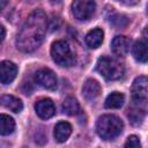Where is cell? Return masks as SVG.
<instances>
[{"label":"cell","mask_w":148,"mask_h":148,"mask_svg":"<svg viewBox=\"0 0 148 148\" xmlns=\"http://www.w3.org/2000/svg\"><path fill=\"white\" fill-rule=\"evenodd\" d=\"M0 30H1V42H3V39H5V36H6L5 27H3V25H1V27H0Z\"/></svg>","instance_id":"obj_23"},{"label":"cell","mask_w":148,"mask_h":148,"mask_svg":"<svg viewBox=\"0 0 148 148\" xmlns=\"http://www.w3.org/2000/svg\"><path fill=\"white\" fill-rule=\"evenodd\" d=\"M6 3H7V0H1V9H3V8H5Z\"/></svg>","instance_id":"obj_25"},{"label":"cell","mask_w":148,"mask_h":148,"mask_svg":"<svg viewBox=\"0 0 148 148\" xmlns=\"http://www.w3.org/2000/svg\"><path fill=\"white\" fill-rule=\"evenodd\" d=\"M1 105L5 106L6 109H9L10 111L18 113L23 110V103L21 99H18L17 97L13 96V95H2L1 96Z\"/></svg>","instance_id":"obj_14"},{"label":"cell","mask_w":148,"mask_h":148,"mask_svg":"<svg viewBox=\"0 0 148 148\" xmlns=\"http://www.w3.org/2000/svg\"><path fill=\"white\" fill-rule=\"evenodd\" d=\"M35 81L38 86L45 89L53 90L57 88V76L49 68H42L37 71L35 74Z\"/></svg>","instance_id":"obj_6"},{"label":"cell","mask_w":148,"mask_h":148,"mask_svg":"<svg viewBox=\"0 0 148 148\" xmlns=\"http://www.w3.org/2000/svg\"><path fill=\"white\" fill-rule=\"evenodd\" d=\"M101 94V86L99 83L94 79H88L82 87V96L86 101L92 102L95 101Z\"/></svg>","instance_id":"obj_11"},{"label":"cell","mask_w":148,"mask_h":148,"mask_svg":"<svg viewBox=\"0 0 148 148\" xmlns=\"http://www.w3.org/2000/svg\"><path fill=\"white\" fill-rule=\"evenodd\" d=\"M132 56L138 62H148V46L146 43L138 40L132 47Z\"/></svg>","instance_id":"obj_15"},{"label":"cell","mask_w":148,"mask_h":148,"mask_svg":"<svg viewBox=\"0 0 148 148\" xmlns=\"http://www.w3.org/2000/svg\"><path fill=\"white\" fill-rule=\"evenodd\" d=\"M15 130V121L12 117L7 114L0 116V133L1 135H9Z\"/></svg>","instance_id":"obj_18"},{"label":"cell","mask_w":148,"mask_h":148,"mask_svg":"<svg viewBox=\"0 0 148 148\" xmlns=\"http://www.w3.org/2000/svg\"><path fill=\"white\" fill-rule=\"evenodd\" d=\"M47 30V17L42 9L34 10L23 23L16 37V47L24 53L34 52L40 46Z\"/></svg>","instance_id":"obj_1"},{"label":"cell","mask_w":148,"mask_h":148,"mask_svg":"<svg viewBox=\"0 0 148 148\" xmlns=\"http://www.w3.org/2000/svg\"><path fill=\"white\" fill-rule=\"evenodd\" d=\"M131 40L126 36H116L111 42V50L118 57H124L130 51Z\"/></svg>","instance_id":"obj_12"},{"label":"cell","mask_w":148,"mask_h":148,"mask_svg":"<svg viewBox=\"0 0 148 148\" xmlns=\"http://www.w3.org/2000/svg\"><path fill=\"white\" fill-rule=\"evenodd\" d=\"M97 72L106 80H118L124 75L125 68L123 64L111 57H101L96 64Z\"/></svg>","instance_id":"obj_3"},{"label":"cell","mask_w":148,"mask_h":148,"mask_svg":"<svg viewBox=\"0 0 148 148\" xmlns=\"http://www.w3.org/2000/svg\"><path fill=\"white\" fill-rule=\"evenodd\" d=\"M79 110H80V105H79L77 101L74 97L68 96V97H66L64 99V102H62V111H64V113H66L68 116H75V114H77Z\"/></svg>","instance_id":"obj_19"},{"label":"cell","mask_w":148,"mask_h":148,"mask_svg":"<svg viewBox=\"0 0 148 148\" xmlns=\"http://www.w3.org/2000/svg\"><path fill=\"white\" fill-rule=\"evenodd\" d=\"M143 37L146 38V40L148 42V25L145 28V30H143Z\"/></svg>","instance_id":"obj_24"},{"label":"cell","mask_w":148,"mask_h":148,"mask_svg":"<svg viewBox=\"0 0 148 148\" xmlns=\"http://www.w3.org/2000/svg\"><path fill=\"white\" fill-rule=\"evenodd\" d=\"M96 9V3L94 0H74L72 3V13L74 17L79 21L89 20Z\"/></svg>","instance_id":"obj_5"},{"label":"cell","mask_w":148,"mask_h":148,"mask_svg":"<svg viewBox=\"0 0 148 148\" xmlns=\"http://www.w3.org/2000/svg\"><path fill=\"white\" fill-rule=\"evenodd\" d=\"M35 111L39 118L49 119L56 113V106L50 98H43L35 104Z\"/></svg>","instance_id":"obj_10"},{"label":"cell","mask_w":148,"mask_h":148,"mask_svg":"<svg viewBox=\"0 0 148 148\" xmlns=\"http://www.w3.org/2000/svg\"><path fill=\"white\" fill-rule=\"evenodd\" d=\"M51 57L53 61L61 67H69L74 64V54L66 40H57L51 46Z\"/></svg>","instance_id":"obj_4"},{"label":"cell","mask_w":148,"mask_h":148,"mask_svg":"<svg viewBox=\"0 0 148 148\" xmlns=\"http://www.w3.org/2000/svg\"><path fill=\"white\" fill-rule=\"evenodd\" d=\"M146 101H135L133 99V104L128 111V118H130V121L132 125L134 126H139L145 116H146V109L143 106Z\"/></svg>","instance_id":"obj_8"},{"label":"cell","mask_w":148,"mask_h":148,"mask_svg":"<svg viewBox=\"0 0 148 148\" xmlns=\"http://www.w3.org/2000/svg\"><path fill=\"white\" fill-rule=\"evenodd\" d=\"M147 13H148V5H147Z\"/></svg>","instance_id":"obj_26"},{"label":"cell","mask_w":148,"mask_h":148,"mask_svg":"<svg viewBox=\"0 0 148 148\" xmlns=\"http://www.w3.org/2000/svg\"><path fill=\"white\" fill-rule=\"evenodd\" d=\"M110 22H111L114 27H117V28H124V27H126L128 20L126 18V16L120 15V14H117V15H114V16L111 17Z\"/></svg>","instance_id":"obj_20"},{"label":"cell","mask_w":148,"mask_h":148,"mask_svg":"<svg viewBox=\"0 0 148 148\" xmlns=\"http://www.w3.org/2000/svg\"><path fill=\"white\" fill-rule=\"evenodd\" d=\"M103 38H104L103 30L99 28H95L86 35V44L88 45L89 49H97L102 44Z\"/></svg>","instance_id":"obj_16"},{"label":"cell","mask_w":148,"mask_h":148,"mask_svg":"<svg viewBox=\"0 0 148 148\" xmlns=\"http://www.w3.org/2000/svg\"><path fill=\"white\" fill-rule=\"evenodd\" d=\"M141 142L136 135H130L125 142V147H140Z\"/></svg>","instance_id":"obj_21"},{"label":"cell","mask_w":148,"mask_h":148,"mask_svg":"<svg viewBox=\"0 0 148 148\" xmlns=\"http://www.w3.org/2000/svg\"><path fill=\"white\" fill-rule=\"evenodd\" d=\"M124 124L120 118L114 114H104L96 123V132L103 140H112L123 131Z\"/></svg>","instance_id":"obj_2"},{"label":"cell","mask_w":148,"mask_h":148,"mask_svg":"<svg viewBox=\"0 0 148 148\" xmlns=\"http://www.w3.org/2000/svg\"><path fill=\"white\" fill-rule=\"evenodd\" d=\"M17 74V67L9 60H3L0 64V81L2 84H9Z\"/></svg>","instance_id":"obj_9"},{"label":"cell","mask_w":148,"mask_h":148,"mask_svg":"<svg viewBox=\"0 0 148 148\" xmlns=\"http://www.w3.org/2000/svg\"><path fill=\"white\" fill-rule=\"evenodd\" d=\"M132 98L135 101H146L148 98V76H138L132 83Z\"/></svg>","instance_id":"obj_7"},{"label":"cell","mask_w":148,"mask_h":148,"mask_svg":"<svg viewBox=\"0 0 148 148\" xmlns=\"http://www.w3.org/2000/svg\"><path fill=\"white\" fill-rule=\"evenodd\" d=\"M116 1H118L123 5H126V6H132V5H135L139 0H116Z\"/></svg>","instance_id":"obj_22"},{"label":"cell","mask_w":148,"mask_h":148,"mask_svg":"<svg viewBox=\"0 0 148 148\" xmlns=\"http://www.w3.org/2000/svg\"><path fill=\"white\" fill-rule=\"evenodd\" d=\"M72 133V126L67 121H60L54 126L53 135L58 142H65Z\"/></svg>","instance_id":"obj_13"},{"label":"cell","mask_w":148,"mask_h":148,"mask_svg":"<svg viewBox=\"0 0 148 148\" xmlns=\"http://www.w3.org/2000/svg\"><path fill=\"white\" fill-rule=\"evenodd\" d=\"M124 102H125L124 94H121L119 91H113L110 95H108V97L105 98L104 106L106 109H119L123 106Z\"/></svg>","instance_id":"obj_17"}]
</instances>
